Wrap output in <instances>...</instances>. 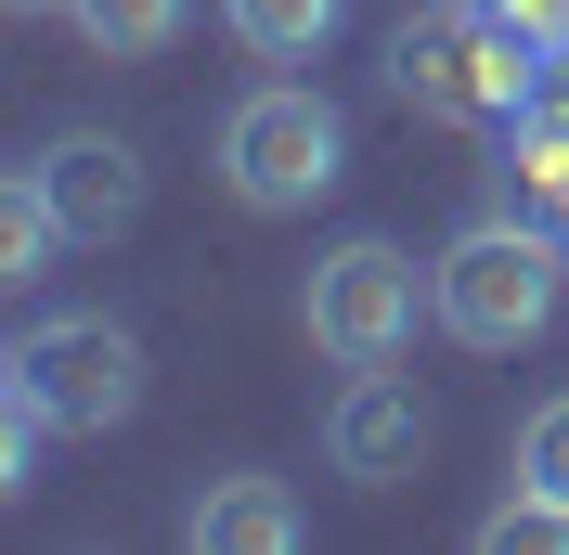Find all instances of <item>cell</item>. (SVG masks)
Segmentation results:
<instances>
[{"label":"cell","instance_id":"6da1fadb","mask_svg":"<svg viewBox=\"0 0 569 555\" xmlns=\"http://www.w3.org/2000/svg\"><path fill=\"white\" fill-rule=\"evenodd\" d=\"M427 311H440V336H466V349L543 336V311H557V245H543L531 220H479V233H453L440 259H427Z\"/></svg>","mask_w":569,"mask_h":555},{"label":"cell","instance_id":"7a4b0ae2","mask_svg":"<svg viewBox=\"0 0 569 555\" xmlns=\"http://www.w3.org/2000/svg\"><path fill=\"white\" fill-rule=\"evenodd\" d=\"M0 375H13V414H27V426H52V440H104V426L142 401V349L117 336L104 311H66V323H27Z\"/></svg>","mask_w":569,"mask_h":555},{"label":"cell","instance_id":"3957f363","mask_svg":"<svg viewBox=\"0 0 569 555\" xmlns=\"http://www.w3.org/2000/svg\"><path fill=\"white\" fill-rule=\"evenodd\" d=\"M337 104L323 91H298V78H272V91H247V104L220 117V181H233V208L284 220L311 208V194H337Z\"/></svg>","mask_w":569,"mask_h":555},{"label":"cell","instance_id":"277c9868","mask_svg":"<svg viewBox=\"0 0 569 555\" xmlns=\"http://www.w3.org/2000/svg\"><path fill=\"white\" fill-rule=\"evenodd\" d=\"M311 349L323 362H350V375H376V362H401L415 349V311H427V272L401 259V245H376V233H350L337 259H311Z\"/></svg>","mask_w":569,"mask_h":555},{"label":"cell","instance_id":"5b68a950","mask_svg":"<svg viewBox=\"0 0 569 555\" xmlns=\"http://www.w3.org/2000/svg\"><path fill=\"white\" fill-rule=\"evenodd\" d=\"M389 91L427 117H453V130H505V117H531V65L505 52V39H479L466 13H427V27L389 39Z\"/></svg>","mask_w":569,"mask_h":555},{"label":"cell","instance_id":"8992f818","mask_svg":"<svg viewBox=\"0 0 569 555\" xmlns=\"http://www.w3.org/2000/svg\"><path fill=\"white\" fill-rule=\"evenodd\" d=\"M39 181H52V208H66V233H117V220L142 208V155L130 142H104V130H52L27 155Z\"/></svg>","mask_w":569,"mask_h":555},{"label":"cell","instance_id":"52a82bcc","mask_svg":"<svg viewBox=\"0 0 569 555\" xmlns=\"http://www.w3.org/2000/svg\"><path fill=\"white\" fill-rule=\"evenodd\" d=\"M323 440H337V465H350V478H415L427 401L389 375V362H376V375H350V401H337V426H323Z\"/></svg>","mask_w":569,"mask_h":555},{"label":"cell","instance_id":"ba28073f","mask_svg":"<svg viewBox=\"0 0 569 555\" xmlns=\"http://www.w3.org/2000/svg\"><path fill=\"white\" fill-rule=\"evenodd\" d=\"M181 543H194V555H298L311 517H298V491H284V478H208V491H194V517H181Z\"/></svg>","mask_w":569,"mask_h":555},{"label":"cell","instance_id":"9c48e42d","mask_svg":"<svg viewBox=\"0 0 569 555\" xmlns=\"http://www.w3.org/2000/svg\"><path fill=\"white\" fill-rule=\"evenodd\" d=\"M66 245V208H52V181L13 169L0 181V284H39V259Z\"/></svg>","mask_w":569,"mask_h":555},{"label":"cell","instance_id":"30bf717a","mask_svg":"<svg viewBox=\"0 0 569 555\" xmlns=\"http://www.w3.org/2000/svg\"><path fill=\"white\" fill-rule=\"evenodd\" d=\"M181 27H194V0H78V39H91V52H117V65L169 52Z\"/></svg>","mask_w":569,"mask_h":555},{"label":"cell","instance_id":"8fae6325","mask_svg":"<svg viewBox=\"0 0 569 555\" xmlns=\"http://www.w3.org/2000/svg\"><path fill=\"white\" fill-rule=\"evenodd\" d=\"M220 27L247 39V52H272V65H298V52L337 39V0H220Z\"/></svg>","mask_w":569,"mask_h":555},{"label":"cell","instance_id":"7c38bea8","mask_svg":"<svg viewBox=\"0 0 569 555\" xmlns=\"http://www.w3.org/2000/svg\"><path fill=\"white\" fill-rule=\"evenodd\" d=\"M479 543H492V555H569V491H531V478H518V504H492Z\"/></svg>","mask_w":569,"mask_h":555},{"label":"cell","instance_id":"4fadbf2b","mask_svg":"<svg viewBox=\"0 0 569 555\" xmlns=\"http://www.w3.org/2000/svg\"><path fill=\"white\" fill-rule=\"evenodd\" d=\"M518 478H531V491H569V387L531 401V426H518Z\"/></svg>","mask_w":569,"mask_h":555},{"label":"cell","instance_id":"5bb4252c","mask_svg":"<svg viewBox=\"0 0 569 555\" xmlns=\"http://www.w3.org/2000/svg\"><path fill=\"white\" fill-rule=\"evenodd\" d=\"M13 13H78V0H13Z\"/></svg>","mask_w":569,"mask_h":555}]
</instances>
